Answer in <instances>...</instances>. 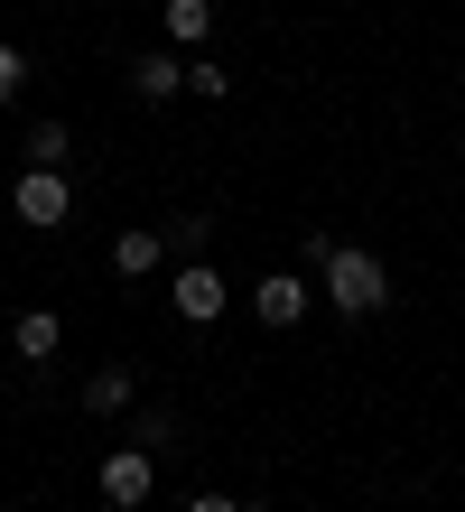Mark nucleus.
I'll list each match as a JSON object with an SVG mask.
<instances>
[{
  "instance_id": "obj_5",
  "label": "nucleus",
  "mask_w": 465,
  "mask_h": 512,
  "mask_svg": "<svg viewBox=\"0 0 465 512\" xmlns=\"http://www.w3.org/2000/svg\"><path fill=\"white\" fill-rule=\"evenodd\" d=\"M131 94H140V103H177V94H186V56H177V47L131 56Z\"/></svg>"
},
{
  "instance_id": "obj_9",
  "label": "nucleus",
  "mask_w": 465,
  "mask_h": 512,
  "mask_svg": "<svg viewBox=\"0 0 465 512\" xmlns=\"http://www.w3.org/2000/svg\"><path fill=\"white\" fill-rule=\"evenodd\" d=\"M131 401H140V382H131V373H121V364H103V373H93V382H84V410H93V419H121V410H131Z\"/></svg>"
},
{
  "instance_id": "obj_16",
  "label": "nucleus",
  "mask_w": 465,
  "mask_h": 512,
  "mask_svg": "<svg viewBox=\"0 0 465 512\" xmlns=\"http://www.w3.org/2000/svg\"><path fill=\"white\" fill-rule=\"evenodd\" d=\"M186 512H242L233 494H186Z\"/></svg>"
},
{
  "instance_id": "obj_13",
  "label": "nucleus",
  "mask_w": 465,
  "mask_h": 512,
  "mask_svg": "<svg viewBox=\"0 0 465 512\" xmlns=\"http://www.w3.org/2000/svg\"><path fill=\"white\" fill-rule=\"evenodd\" d=\"M168 252H177V261H205V224H196V215L168 224Z\"/></svg>"
},
{
  "instance_id": "obj_12",
  "label": "nucleus",
  "mask_w": 465,
  "mask_h": 512,
  "mask_svg": "<svg viewBox=\"0 0 465 512\" xmlns=\"http://www.w3.org/2000/svg\"><path fill=\"white\" fill-rule=\"evenodd\" d=\"M186 94H205V103H214V94H233V75L214 66V56H186Z\"/></svg>"
},
{
  "instance_id": "obj_15",
  "label": "nucleus",
  "mask_w": 465,
  "mask_h": 512,
  "mask_svg": "<svg viewBox=\"0 0 465 512\" xmlns=\"http://www.w3.org/2000/svg\"><path fill=\"white\" fill-rule=\"evenodd\" d=\"M19 75H28V66H19V47H10V38H0V103H10V94H19Z\"/></svg>"
},
{
  "instance_id": "obj_3",
  "label": "nucleus",
  "mask_w": 465,
  "mask_h": 512,
  "mask_svg": "<svg viewBox=\"0 0 465 512\" xmlns=\"http://www.w3.org/2000/svg\"><path fill=\"white\" fill-rule=\"evenodd\" d=\"M10 215L19 224H38V233H56L75 215V187H66V168H19V187H10Z\"/></svg>"
},
{
  "instance_id": "obj_2",
  "label": "nucleus",
  "mask_w": 465,
  "mask_h": 512,
  "mask_svg": "<svg viewBox=\"0 0 465 512\" xmlns=\"http://www.w3.org/2000/svg\"><path fill=\"white\" fill-rule=\"evenodd\" d=\"M93 485H103V503H112V512H140L149 494H159V447H140V438H131V447H112Z\"/></svg>"
},
{
  "instance_id": "obj_1",
  "label": "nucleus",
  "mask_w": 465,
  "mask_h": 512,
  "mask_svg": "<svg viewBox=\"0 0 465 512\" xmlns=\"http://www.w3.org/2000/svg\"><path fill=\"white\" fill-rule=\"evenodd\" d=\"M317 280H326V298H335V317H372V308H391V270L372 261L363 243H335V233H326Z\"/></svg>"
},
{
  "instance_id": "obj_11",
  "label": "nucleus",
  "mask_w": 465,
  "mask_h": 512,
  "mask_svg": "<svg viewBox=\"0 0 465 512\" xmlns=\"http://www.w3.org/2000/svg\"><path fill=\"white\" fill-rule=\"evenodd\" d=\"M66 122H38V131H28V168H66Z\"/></svg>"
},
{
  "instance_id": "obj_14",
  "label": "nucleus",
  "mask_w": 465,
  "mask_h": 512,
  "mask_svg": "<svg viewBox=\"0 0 465 512\" xmlns=\"http://www.w3.org/2000/svg\"><path fill=\"white\" fill-rule=\"evenodd\" d=\"M131 438H140V447H168V438H177V410H140Z\"/></svg>"
},
{
  "instance_id": "obj_10",
  "label": "nucleus",
  "mask_w": 465,
  "mask_h": 512,
  "mask_svg": "<svg viewBox=\"0 0 465 512\" xmlns=\"http://www.w3.org/2000/svg\"><path fill=\"white\" fill-rule=\"evenodd\" d=\"M168 47H205V28H214V0H168Z\"/></svg>"
},
{
  "instance_id": "obj_4",
  "label": "nucleus",
  "mask_w": 465,
  "mask_h": 512,
  "mask_svg": "<svg viewBox=\"0 0 465 512\" xmlns=\"http://www.w3.org/2000/svg\"><path fill=\"white\" fill-rule=\"evenodd\" d=\"M168 298H177L186 326H214V317L233 308V289H224V270H214V261H177V289Z\"/></svg>"
},
{
  "instance_id": "obj_6",
  "label": "nucleus",
  "mask_w": 465,
  "mask_h": 512,
  "mask_svg": "<svg viewBox=\"0 0 465 512\" xmlns=\"http://www.w3.org/2000/svg\"><path fill=\"white\" fill-rule=\"evenodd\" d=\"M252 308H261V326H298L307 308H317V298H307V280H298V270H270V280H261V298H252Z\"/></svg>"
},
{
  "instance_id": "obj_7",
  "label": "nucleus",
  "mask_w": 465,
  "mask_h": 512,
  "mask_svg": "<svg viewBox=\"0 0 465 512\" xmlns=\"http://www.w3.org/2000/svg\"><path fill=\"white\" fill-rule=\"evenodd\" d=\"M168 261V233H149V224H131V233H112V270L121 280H149V270Z\"/></svg>"
},
{
  "instance_id": "obj_8",
  "label": "nucleus",
  "mask_w": 465,
  "mask_h": 512,
  "mask_svg": "<svg viewBox=\"0 0 465 512\" xmlns=\"http://www.w3.org/2000/svg\"><path fill=\"white\" fill-rule=\"evenodd\" d=\"M10 345L28 354V364H56V345H66V317H56V308H28V317L10 326Z\"/></svg>"
}]
</instances>
